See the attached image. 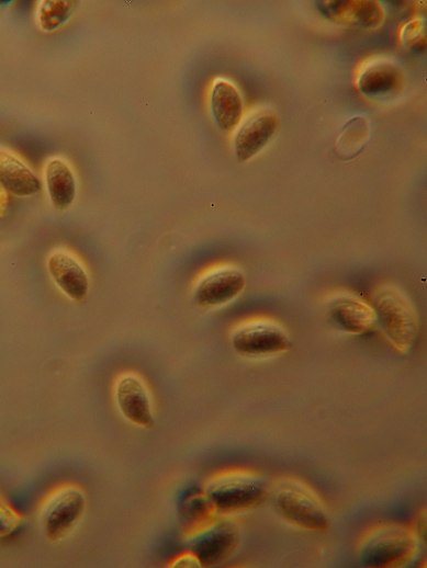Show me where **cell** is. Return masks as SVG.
<instances>
[{"label": "cell", "instance_id": "4", "mask_svg": "<svg viewBox=\"0 0 427 568\" xmlns=\"http://www.w3.org/2000/svg\"><path fill=\"white\" fill-rule=\"evenodd\" d=\"M241 531L228 518L217 516L189 531L187 547L201 567H217L226 564L238 552Z\"/></svg>", "mask_w": 427, "mask_h": 568}, {"label": "cell", "instance_id": "15", "mask_svg": "<svg viewBox=\"0 0 427 568\" xmlns=\"http://www.w3.org/2000/svg\"><path fill=\"white\" fill-rule=\"evenodd\" d=\"M0 185L20 197L34 196L42 190L36 173L5 149H0Z\"/></svg>", "mask_w": 427, "mask_h": 568}, {"label": "cell", "instance_id": "22", "mask_svg": "<svg viewBox=\"0 0 427 568\" xmlns=\"http://www.w3.org/2000/svg\"><path fill=\"white\" fill-rule=\"evenodd\" d=\"M22 518L14 508L0 497V537H8L22 525Z\"/></svg>", "mask_w": 427, "mask_h": 568}, {"label": "cell", "instance_id": "23", "mask_svg": "<svg viewBox=\"0 0 427 568\" xmlns=\"http://www.w3.org/2000/svg\"><path fill=\"white\" fill-rule=\"evenodd\" d=\"M172 567H201L199 560L190 553H186L177 557L172 563Z\"/></svg>", "mask_w": 427, "mask_h": 568}, {"label": "cell", "instance_id": "24", "mask_svg": "<svg viewBox=\"0 0 427 568\" xmlns=\"http://www.w3.org/2000/svg\"><path fill=\"white\" fill-rule=\"evenodd\" d=\"M416 527L414 529L415 534L418 536L420 542H426V513L418 516Z\"/></svg>", "mask_w": 427, "mask_h": 568}, {"label": "cell", "instance_id": "8", "mask_svg": "<svg viewBox=\"0 0 427 568\" xmlns=\"http://www.w3.org/2000/svg\"><path fill=\"white\" fill-rule=\"evenodd\" d=\"M247 286V279L234 266L216 269L204 276L194 293L195 303L203 308H216L228 305Z\"/></svg>", "mask_w": 427, "mask_h": 568}, {"label": "cell", "instance_id": "20", "mask_svg": "<svg viewBox=\"0 0 427 568\" xmlns=\"http://www.w3.org/2000/svg\"><path fill=\"white\" fill-rule=\"evenodd\" d=\"M182 514L192 524L190 530L218 516L203 492L191 496L186 501L184 505H182Z\"/></svg>", "mask_w": 427, "mask_h": 568}, {"label": "cell", "instance_id": "2", "mask_svg": "<svg viewBox=\"0 0 427 568\" xmlns=\"http://www.w3.org/2000/svg\"><path fill=\"white\" fill-rule=\"evenodd\" d=\"M371 306L378 326L391 344L400 352L409 353L420 330L419 317L409 297L398 287L384 285L373 294Z\"/></svg>", "mask_w": 427, "mask_h": 568}, {"label": "cell", "instance_id": "13", "mask_svg": "<svg viewBox=\"0 0 427 568\" xmlns=\"http://www.w3.org/2000/svg\"><path fill=\"white\" fill-rule=\"evenodd\" d=\"M317 7L327 19L347 25L377 27L385 18L383 7L373 0H330Z\"/></svg>", "mask_w": 427, "mask_h": 568}, {"label": "cell", "instance_id": "9", "mask_svg": "<svg viewBox=\"0 0 427 568\" xmlns=\"http://www.w3.org/2000/svg\"><path fill=\"white\" fill-rule=\"evenodd\" d=\"M280 118L270 110L254 113L240 126L235 138V154L239 162H248L257 157L277 135Z\"/></svg>", "mask_w": 427, "mask_h": 568}, {"label": "cell", "instance_id": "17", "mask_svg": "<svg viewBox=\"0 0 427 568\" xmlns=\"http://www.w3.org/2000/svg\"><path fill=\"white\" fill-rule=\"evenodd\" d=\"M45 181L49 198L56 211H67L74 204L77 195V182L71 168L64 160H50L46 166Z\"/></svg>", "mask_w": 427, "mask_h": 568}, {"label": "cell", "instance_id": "6", "mask_svg": "<svg viewBox=\"0 0 427 568\" xmlns=\"http://www.w3.org/2000/svg\"><path fill=\"white\" fill-rule=\"evenodd\" d=\"M86 508V496L78 487L55 490L41 511V527L46 539L52 544L67 539L82 520Z\"/></svg>", "mask_w": 427, "mask_h": 568}, {"label": "cell", "instance_id": "19", "mask_svg": "<svg viewBox=\"0 0 427 568\" xmlns=\"http://www.w3.org/2000/svg\"><path fill=\"white\" fill-rule=\"evenodd\" d=\"M77 8L75 0H46L38 9V24L44 32H55L69 21Z\"/></svg>", "mask_w": 427, "mask_h": 568}, {"label": "cell", "instance_id": "5", "mask_svg": "<svg viewBox=\"0 0 427 568\" xmlns=\"http://www.w3.org/2000/svg\"><path fill=\"white\" fill-rule=\"evenodd\" d=\"M273 504L288 523L301 530L325 533L330 527L324 503L311 488L301 482L282 481L274 490Z\"/></svg>", "mask_w": 427, "mask_h": 568}, {"label": "cell", "instance_id": "12", "mask_svg": "<svg viewBox=\"0 0 427 568\" xmlns=\"http://www.w3.org/2000/svg\"><path fill=\"white\" fill-rule=\"evenodd\" d=\"M404 87V70L389 59H379L366 67L358 79L360 93L375 100L398 95Z\"/></svg>", "mask_w": 427, "mask_h": 568}, {"label": "cell", "instance_id": "16", "mask_svg": "<svg viewBox=\"0 0 427 568\" xmlns=\"http://www.w3.org/2000/svg\"><path fill=\"white\" fill-rule=\"evenodd\" d=\"M211 110L217 126L224 132L236 128L243 117V100L238 89L227 80H217L211 93Z\"/></svg>", "mask_w": 427, "mask_h": 568}, {"label": "cell", "instance_id": "14", "mask_svg": "<svg viewBox=\"0 0 427 568\" xmlns=\"http://www.w3.org/2000/svg\"><path fill=\"white\" fill-rule=\"evenodd\" d=\"M52 280L72 300L81 303L89 292V280L81 264L69 253L56 252L48 260Z\"/></svg>", "mask_w": 427, "mask_h": 568}, {"label": "cell", "instance_id": "7", "mask_svg": "<svg viewBox=\"0 0 427 568\" xmlns=\"http://www.w3.org/2000/svg\"><path fill=\"white\" fill-rule=\"evenodd\" d=\"M234 350L247 357H263L284 353L292 342L284 328L273 321L255 320L243 323L233 336Z\"/></svg>", "mask_w": 427, "mask_h": 568}, {"label": "cell", "instance_id": "11", "mask_svg": "<svg viewBox=\"0 0 427 568\" xmlns=\"http://www.w3.org/2000/svg\"><path fill=\"white\" fill-rule=\"evenodd\" d=\"M117 408L126 420L142 429L155 427V414L144 383L135 375L121 377L115 388Z\"/></svg>", "mask_w": 427, "mask_h": 568}, {"label": "cell", "instance_id": "10", "mask_svg": "<svg viewBox=\"0 0 427 568\" xmlns=\"http://www.w3.org/2000/svg\"><path fill=\"white\" fill-rule=\"evenodd\" d=\"M328 318L340 330L356 336L377 330L378 320L371 305L351 294H341L328 304Z\"/></svg>", "mask_w": 427, "mask_h": 568}, {"label": "cell", "instance_id": "21", "mask_svg": "<svg viewBox=\"0 0 427 568\" xmlns=\"http://www.w3.org/2000/svg\"><path fill=\"white\" fill-rule=\"evenodd\" d=\"M402 37L409 50L415 53L425 52L427 45L426 21L418 19L408 23L403 30Z\"/></svg>", "mask_w": 427, "mask_h": 568}, {"label": "cell", "instance_id": "1", "mask_svg": "<svg viewBox=\"0 0 427 568\" xmlns=\"http://www.w3.org/2000/svg\"><path fill=\"white\" fill-rule=\"evenodd\" d=\"M202 492L217 515L224 518L257 510L269 493L265 478L244 468L227 469L212 475Z\"/></svg>", "mask_w": 427, "mask_h": 568}, {"label": "cell", "instance_id": "18", "mask_svg": "<svg viewBox=\"0 0 427 568\" xmlns=\"http://www.w3.org/2000/svg\"><path fill=\"white\" fill-rule=\"evenodd\" d=\"M371 138V127L369 120L357 116L346 125L339 140L337 149L341 157L351 159L356 157Z\"/></svg>", "mask_w": 427, "mask_h": 568}, {"label": "cell", "instance_id": "3", "mask_svg": "<svg viewBox=\"0 0 427 568\" xmlns=\"http://www.w3.org/2000/svg\"><path fill=\"white\" fill-rule=\"evenodd\" d=\"M420 543L414 530L405 525L381 524L364 535L359 549L360 560L366 567H406L417 557Z\"/></svg>", "mask_w": 427, "mask_h": 568}]
</instances>
